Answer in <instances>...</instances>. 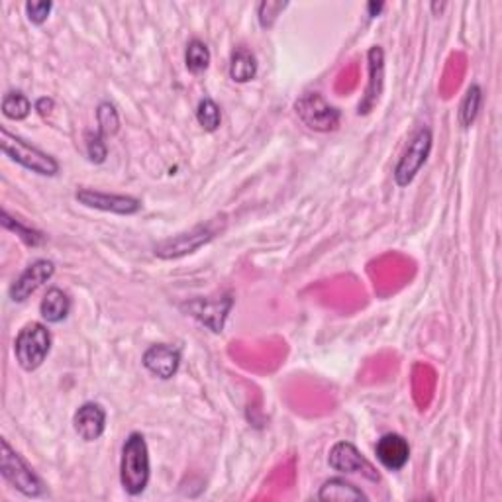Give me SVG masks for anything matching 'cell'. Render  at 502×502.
Segmentation results:
<instances>
[{"mask_svg":"<svg viewBox=\"0 0 502 502\" xmlns=\"http://www.w3.org/2000/svg\"><path fill=\"white\" fill-rule=\"evenodd\" d=\"M299 118L314 132H334L340 126V110L328 104L322 94L304 93L295 104Z\"/></svg>","mask_w":502,"mask_h":502,"instance_id":"cell-7","label":"cell"},{"mask_svg":"<svg viewBox=\"0 0 502 502\" xmlns=\"http://www.w3.org/2000/svg\"><path fill=\"white\" fill-rule=\"evenodd\" d=\"M330 468L340 473H361L365 479L379 481V473L373 465L363 458V453L349 442H338L328 456Z\"/></svg>","mask_w":502,"mask_h":502,"instance_id":"cell-10","label":"cell"},{"mask_svg":"<svg viewBox=\"0 0 502 502\" xmlns=\"http://www.w3.org/2000/svg\"><path fill=\"white\" fill-rule=\"evenodd\" d=\"M142 363L152 375L162 379V381H169L179 371L181 349L169 344H155L143 353Z\"/></svg>","mask_w":502,"mask_h":502,"instance_id":"cell-12","label":"cell"},{"mask_svg":"<svg viewBox=\"0 0 502 502\" xmlns=\"http://www.w3.org/2000/svg\"><path fill=\"white\" fill-rule=\"evenodd\" d=\"M0 148H3V153L10 157L12 162L32 171L35 175L55 177L59 173V163L55 157L34 148L28 142L12 136L6 128H0Z\"/></svg>","mask_w":502,"mask_h":502,"instance_id":"cell-3","label":"cell"},{"mask_svg":"<svg viewBox=\"0 0 502 502\" xmlns=\"http://www.w3.org/2000/svg\"><path fill=\"white\" fill-rule=\"evenodd\" d=\"M234 306V297L231 295H220L211 299H194L181 306L182 310H187L192 318H197L201 324H204L208 330H212L214 334H220L224 330L226 318Z\"/></svg>","mask_w":502,"mask_h":502,"instance_id":"cell-8","label":"cell"},{"mask_svg":"<svg viewBox=\"0 0 502 502\" xmlns=\"http://www.w3.org/2000/svg\"><path fill=\"white\" fill-rule=\"evenodd\" d=\"M377 459L389 471H400L407 468L410 459V446L408 439L400 434H385L375 446Z\"/></svg>","mask_w":502,"mask_h":502,"instance_id":"cell-14","label":"cell"},{"mask_svg":"<svg viewBox=\"0 0 502 502\" xmlns=\"http://www.w3.org/2000/svg\"><path fill=\"white\" fill-rule=\"evenodd\" d=\"M54 108H55V101L50 99V96H42V99L35 101V110H38V114L44 118L47 114H52Z\"/></svg>","mask_w":502,"mask_h":502,"instance_id":"cell-28","label":"cell"},{"mask_svg":"<svg viewBox=\"0 0 502 502\" xmlns=\"http://www.w3.org/2000/svg\"><path fill=\"white\" fill-rule=\"evenodd\" d=\"M287 6V3H271V0H267V3L260 5V24L263 28H271L273 22L277 20L279 12Z\"/></svg>","mask_w":502,"mask_h":502,"instance_id":"cell-27","label":"cell"},{"mask_svg":"<svg viewBox=\"0 0 502 502\" xmlns=\"http://www.w3.org/2000/svg\"><path fill=\"white\" fill-rule=\"evenodd\" d=\"M257 75V57L248 47H236L230 59V79L234 83H250Z\"/></svg>","mask_w":502,"mask_h":502,"instance_id":"cell-17","label":"cell"},{"mask_svg":"<svg viewBox=\"0 0 502 502\" xmlns=\"http://www.w3.org/2000/svg\"><path fill=\"white\" fill-rule=\"evenodd\" d=\"M369 10H371V18H373V16H377V15H379V12L383 10V5H381V3H379V5L371 3V5H369Z\"/></svg>","mask_w":502,"mask_h":502,"instance_id":"cell-29","label":"cell"},{"mask_svg":"<svg viewBox=\"0 0 502 502\" xmlns=\"http://www.w3.org/2000/svg\"><path fill=\"white\" fill-rule=\"evenodd\" d=\"M73 428L83 442H96L106 430V410L99 402H84L73 416Z\"/></svg>","mask_w":502,"mask_h":502,"instance_id":"cell-13","label":"cell"},{"mask_svg":"<svg viewBox=\"0 0 502 502\" xmlns=\"http://www.w3.org/2000/svg\"><path fill=\"white\" fill-rule=\"evenodd\" d=\"M75 201L87 208H94V211L118 216H132L142 211V201L136 197H128V194H110L93 189H79L75 192Z\"/></svg>","mask_w":502,"mask_h":502,"instance_id":"cell-9","label":"cell"},{"mask_svg":"<svg viewBox=\"0 0 502 502\" xmlns=\"http://www.w3.org/2000/svg\"><path fill=\"white\" fill-rule=\"evenodd\" d=\"M52 10H54V3H45V0H42V3H38V0H30V3H26L28 20L35 24V26H42V24L50 18Z\"/></svg>","mask_w":502,"mask_h":502,"instance_id":"cell-26","label":"cell"},{"mask_svg":"<svg viewBox=\"0 0 502 502\" xmlns=\"http://www.w3.org/2000/svg\"><path fill=\"white\" fill-rule=\"evenodd\" d=\"M69 312H71V299L67 297V292H64L57 287L45 292V297L42 299V304H40V314L47 324L64 322L69 316Z\"/></svg>","mask_w":502,"mask_h":502,"instance_id":"cell-16","label":"cell"},{"mask_svg":"<svg viewBox=\"0 0 502 502\" xmlns=\"http://www.w3.org/2000/svg\"><path fill=\"white\" fill-rule=\"evenodd\" d=\"M197 120L204 132H216L222 122V113L220 106L212 99H202L197 108Z\"/></svg>","mask_w":502,"mask_h":502,"instance_id":"cell-24","label":"cell"},{"mask_svg":"<svg viewBox=\"0 0 502 502\" xmlns=\"http://www.w3.org/2000/svg\"><path fill=\"white\" fill-rule=\"evenodd\" d=\"M185 64H187V69L194 73V75L206 71L208 65H211V50H208V45L201 40H191L187 45Z\"/></svg>","mask_w":502,"mask_h":502,"instance_id":"cell-22","label":"cell"},{"mask_svg":"<svg viewBox=\"0 0 502 502\" xmlns=\"http://www.w3.org/2000/svg\"><path fill=\"white\" fill-rule=\"evenodd\" d=\"M0 473L24 497L38 498L44 495V483L40 477L10 448L5 438L0 439Z\"/></svg>","mask_w":502,"mask_h":502,"instance_id":"cell-4","label":"cell"},{"mask_svg":"<svg viewBox=\"0 0 502 502\" xmlns=\"http://www.w3.org/2000/svg\"><path fill=\"white\" fill-rule=\"evenodd\" d=\"M30 113H32V104L26 94H22L20 91H10L5 94L3 114L8 120H24L30 116Z\"/></svg>","mask_w":502,"mask_h":502,"instance_id":"cell-21","label":"cell"},{"mask_svg":"<svg viewBox=\"0 0 502 502\" xmlns=\"http://www.w3.org/2000/svg\"><path fill=\"white\" fill-rule=\"evenodd\" d=\"M96 122H99V130L104 138L116 136L120 130V118L114 104L110 103H101L99 108H96Z\"/></svg>","mask_w":502,"mask_h":502,"instance_id":"cell-23","label":"cell"},{"mask_svg":"<svg viewBox=\"0 0 502 502\" xmlns=\"http://www.w3.org/2000/svg\"><path fill=\"white\" fill-rule=\"evenodd\" d=\"M432 132L430 128H420L408 142V148L404 150L400 162L395 167V181L399 187H408L414 177L420 173V169L428 162V155L432 152Z\"/></svg>","mask_w":502,"mask_h":502,"instance_id":"cell-5","label":"cell"},{"mask_svg":"<svg viewBox=\"0 0 502 502\" xmlns=\"http://www.w3.org/2000/svg\"><path fill=\"white\" fill-rule=\"evenodd\" d=\"M0 222H3V226L10 231H15V234L26 243V246L30 248H38L42 246V243L45 241V236L42 234V231L38 230H34V228H26L24 224H20L18 220L12 218L6 211H3V214H0Z\"/></svg>","mask_w":502,"mask_h":502,"instance_id":"cell-20","label":"cell"},{"mask_svg":"<svg viewBox=\"0 0 502 502\" xmlns=\"http://www.w3.org/2000/svg\"><path fill=\"white\" fill-rule=\"evenodd\" d=\"M106 138L103 136V133L96 130V132H87V136H84V142H87V155L93 163H104L106 157H108V145L104 142Z\"/></svg>","mask_w":502,"mask_h":502,"instance_id":"cell-25","label":"cell"},{"mask_svg":"<svg viewBox=\"0 0 502 502\" xmlns=\"http://www.w3.org/2000/svg\"><path fill=\"white\" fill-rule=\"evenodd\" d=\"M367 61H369V84H367V91L363 101L359 103V114L371 113L373 106L377 104L379 96L383 93V83H385V52L379 45H373L369 54H367Z\"/></svg>","mask_w":502,"mask_h":502,"instance_id":"cell-15","label":"cell"},{"mask_svg":"<svg viewBox=\"0 0 502 502\" xmlns=\"http://www.w3.org/2000/svg\"><path fill=\"white\" fill-rule=\"evenodd\" d=\"M55 273V265L50 260H38L34 261L30 267H26L15 283L8 289V297L15 302H24L28 300L35 290H38L44 283H47Z\"/></svg>","mask_w":502,"mask_h":502,"instance_id":"cell-11","label":"cell"},{"mask_svg":"<svg viewBox=\"0 0 502 502\" xmlns=\"http://www.w3.org/2000/svg\"><path fill=\"white\" fill-rule=\"evenodd\" d=\"M52 349V334L45 324L30 322L24 326L15 341L16 361L24 371L40 369Z\"/></svg>","mask_w":502,"mask_h":502,"instance_id":"cell-2","label":"cell"},{"mask_svg":"<svg viewBox=\"0 0 502 502\" xmlns=\"http://www.w3.org/2000/svg\"><path fill=\"white\" fill-rule=\"evenodd\" d=\"M483 104V91L479 84H471L463 96V103L459 106V124L461 128L473 126V122L479 116V110Z\"/></svg>","mask_w":502,"mask_h":502,"instance_id":"cell-19","label":"cell"},{"mask_svg":"<svg viewBox=\"0 0 502 502\" xmlns=\"http://www.w3.org/2000/svg\"><path fill=\"white\" fill-rule=\"evenodd\" d=\"M318 500H338V502H358L367 500V495L351 485L349 481L336 477V479H330L320 487V493H318Z\"/></svg>","mask_w":502,"mask_h":502,"instance_id":"cell-18","label":"cell"},{"mask_svg":"<svg viewBox=\"0 0 502 502\" xmlns=\"http://www.w3.org/2000/svg\"><path fill=\"white\" fill-rule=\"evenodd\" d=\"M152 465L148 442L140 432H132L122 448L120 483L130 497L142 495L150 485Z\"/></svg>","mask_w":502,"mask_h":502,"instance_id":"cell-1","label":"cell"},{"mask_svg":"<svg viewBox=\"0 0 502 502\" xmlns=\"http://www.w3.org/2000/svg\"><path fill=\"white\" fill-rule=\"evenodd\" d=\"M214 236H216V228L212 226V222L199 224L189 231H182V234H177L173 238H167L163 241L155 243L153 253L159 257V260H179V257L199 251L208 241L214 240Z\"/></svg>","mask_w":502,"mask_h":502,"instance_id":"cell-6","label":"cell"}]
</instances>
